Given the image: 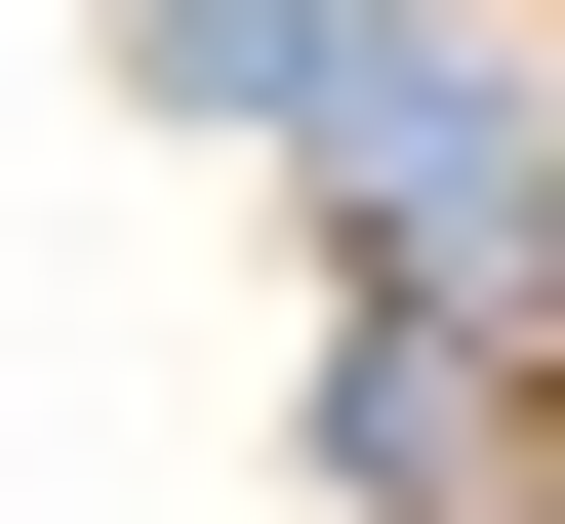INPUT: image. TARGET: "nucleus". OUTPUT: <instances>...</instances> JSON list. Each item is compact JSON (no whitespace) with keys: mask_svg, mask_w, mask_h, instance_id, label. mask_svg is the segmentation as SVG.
Masks as SVG:
<instances>
[{"mask_svg":"<svg viewBox=\"0 0 565 524\" xmlns=\"http://www.w3.org/2000/svg\"><path fill=\"white\" fill-rule=\"evenodd\" d=\"M121 41H162V121H243L364 282L565 323V82H525V0H121Z\"/></svg>","mask_w":565,"mask_h":524,"instance_id":"nucleus-1","label":"nucleus"},{"mask_svg":"<svg viewBox=\"0 0 565 524\" xmlns=\"http://www.w3.org/2000/svg\"><path fill=\"white\" fill-rule=\"evenodd\" d=\"M323 484H364V524H525V484H565V323L364 282V323H323Z\"/></svg>","mask_w":565,"mask_h":524,"instance_id":"nucleus-2","label":"nucleus"},{"mask_svg":"<svg viewBox=\"0 0 565 524\" xmlns=\"http://www.w3.org/2000/svg\"><path fill=\"white\" fill-rule=\"evenodd\" d=\"M525 524H565V484H525Z\"/></svg>","mask_w":565,"mask_h":524,"instance_id":"nucleus-3","label":"nucleus"}]
</instances>
